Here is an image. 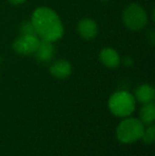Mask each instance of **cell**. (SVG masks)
I'll list each match as a JSON object with an SVG mask.
<instances>
[{
    "instance_id": "13",
    "label": "cell",
    "mask_w": 155,
    "mask_h": 156,
    "mask_svg": "<svg viewBox=\"0 0 155 156\" xmlns=\"http://www.w3.org/2000/svg\"><path fill=\"white\" fill-rule=\"evenodd\" d=\"M20 34L21 35H36V32H35V29H34L33 25L32 23H23V25L20 26Z\"/></svg>"
},
{
    "instance_id": "7",
    "label": "cell",
    "mask_w": 155,
    "mask_h": 156,
    "mask_svg": "<svg viewBox=\"0 0 155 156\" xmlns=\"http://www.w3.org/2000/svg\"><path fill=\"white\" fill-rule=\"evenodd\" d=\"M100 61L105 67L114 69L119 66L120 62V56L118 52L113 48H104L100 52Z\"/></svg>"
},
{
    "instance_id": "9",
    "label": "cell",
    "mask_w": 155,
    "mask_h": 156,
    "mask_svg": "<svg viewBox=\"0 0 155 156\" xmlns=\"http://www.w3.org/2000/svg\"><path fill=\"white\" fill-rule=\"evenodd\" d=\"M50 73L56 79H66L71 74V67L70 63L66 60H58L50 66Z\"/></svg>"
},
{
    "instance_id": "4",
    "label": "cell",
    "mask_w": 155,
    "mask_h": 156,
    "mask_svg": "<svg viewBox=\"0 0 155 156\" xmlns=\"http://www.w3.org/2000/svg\"><path fill=\"white\" fill-rule=\"evenodd\" d=\"M122 19L125 27L133 31L141 30L148 23V17L145 10L136 3L130 4L124 9Z\"/></svg>"
},
{
    "instance_id": "6",
    "label": "cell",
    "mask_w": 155,
    "mask_h": 156,
    "mask_svg": "<svg viewBox=\"0 0 155 156\" xmlns=\"http://www.w3.org/2000/svg\"><path fill=\"white\" fill-rule=\"evenodd\" d=\"M34 54H35L36 58L39 62L48 63L52 60V58L54 55V47L51 41L41 39Z\"/></svg>"
},
{
    "instance_id": "14",
    "label": "cell",
    "mask_w": 155,
    "mask_h": 156,
    "mask_svg": "<svg viewBox=\"0 0 155 156\" xmlns=\"http://www.w3.org/2000/svg\"><path fill=\"white\" fill-rule=\"evenodd\" d=\"M123 63H124V65H125V66H131L133 64V61H132V58L128 56V58H125L123 60Z\"/></svg>"
},
{
    "instance_id": "5",
    "label": "cell",
    "mask_w": 155,
    "mask_h": 156,
    "mask_svg": "<svg viewBox=\"0 0 155 156\" xmlns=\"http://www.w3.org/2000/svg\"><path fill=\"white\" fill-rule=\"evenodd\" d=\"M39 41L41 39L37 35H20L13 43V49L21 55L33 54L37 48Z\"/></svg>"
},
{
    "instance_id": "10",
    "label": "cell",
    "mask_w": 155,
    "mask_h": 156,
    "mask_svg": "<svg viewBox=\"0 0 155 156\" xmlns=\"http://www.w3.org/2000/svg\"><path fill=\"white\" fill-rule=\"evenodd\" d=\"M135 100L143 103L153 102L155 98V89L153 86L149 84H143L136 89L135 91Z\"/></svg>"
},
{
    "instance_id": "12",
    "label": "cell",
    "mask_w": 155,
    "mask_h": 156,
    "mask_svg": "<svg viewBox=\"0 0 155 156\" xmlns=\"http://www.w3.org/2000/svg\"><path fill=\"white\" fill-rule=\"evenodd\" d=\"M141 140L143 141V144H151L154 142V140H155V126H154L153 123L147 125V127L145 126L143 136H141Z\"/></svg>"
},
{
    "instance_id": "1",
    "label": "cell",
    "mask_w": 155,
    "mask_h": 156,
    "mask_svg": "<svg viewBox=\"0 0 155 156\" xmlns=\"http://www.w3.org/2000/svg\"><path fill=\"white\" fill-rule=\"evenodd\" d=\"M31 23L35 29L36 35L44 41L53 43L64 34V26L60 17L53 10L46 6H41L34 11Z\"/></svg>"
},
{
    "instance_id": "15",
    "label": "cell",
    "mask_w": 155,
    "mask_h": 156,
    "mask_svg": "<svg viewBox=\"0 0 155 156\" xmlns=\"http://www.w3.org/2000/svg\"><path fill=\"white\" fill-rule=\"evenodd\" d=\"M9 1L13 4H21V3H23L26 0H9Z\"/></svg>"
},
{
    "instance_id": "16",
    "label": "cell",
    "mask_w": 155,
    "mask_h": 156,
    "mask_svg": "<svg viewBox=\"0 0 155 156\" xmlns=\"http://www.w3.org/2000/svg\"><path fill=\"white\" fill-rule=\"evenodd\" d=\"M101 1H107V0H101Z\"/></svg>"
},
{
    "instance_id": "2",
    "label": "cell",
    "mask_w": 155,
    "mask_h": 156,
    "mask_svg": "<svg viewBox=\"0 0 155 156\" xmlns=\"http://www.w3.org/2000/svg\"><path fill=\"white\" fill-rule=\"evenodd\" d=\"M145 124L138 119L134 117H125L116 129L117 139L121 144H131L141 139Z\"/></svg>"
},
{
    "instance_id": "8",
    "label": "cell",
    "mask_w": 155,
    "mask_h": 156,
    "mask_svg": "<svg viewBox=\"0 0 155 156\" xmlns=\"http://www.w3.org/2000/svg\"><path fill=\"white\" fill-rule=\"evenodd\" d=\"M78 32L84 39H93L98 33V26L93 19L84 18L78 23Z\"/></svg>"
},
{
    "instance_id": "11",
    "label": "cell",
    "mask_w": 155,
    "mask_h": 156,
    "mask_svg": "<svg viewBox=\"0 0 155 156\" xmlns=\"http://www.w3.org/2000/svg\"><path fill=\"white\" fill-rule=\"evenodd\" d=\"M139 117L140 121L143 124L149 125L155 121V104L153 102L145 103L143 106L139 111Z\"/></svg>"
},
{
    "instance_id": "3",
    "label": "cell",
    "mask_w": 155,
    "mask_h": 156,
    "mask_svg": "<svg viewBox=\"0 0 155 156\" xmlns=\"http://www.w3.org/2000/svg\"><path fill=\"white\" fill-rule=\"evenodd\" d=\"M136 100L134 96L125 90L116 91L108 99V109L116 117L125 118L135 111Z\"/></svg>"
}]
</instances>
